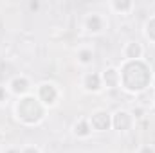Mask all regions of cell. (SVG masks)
Returning <instances> with one entry per match:
<instances>
[{
    "instance_id": "5",
    "label": "cell",
    "mask_w": 155,
    "mask_h": 153,
    "mask_svg": "<svg viewBox=\"0 0 155 153\" xmlns=\"http://www.w3.org/2000/svg\"><path fill=\"white\" fill-rule=\"evenodd\" d=\"M132 122H134L132 114H128V112H124V110H117L116 114L112 115V126H114L116 130H119V132L128 130V128L132 126Z\"/></svg>"
},
{
    "instance_id": "4",
    "label": "cell",
    "mask_w": 155,
    "mask_h": 153,
    "mask_svg": "<svg viewBox=\"0 0 155 153\" xmlns=\"http://www.w3.org/2000/svg\"><path fill=\"white\" fill-rule=\"evenodd\" d=\"M38 97L40 101H41V105L45 106V105H54L56 103V99H58V90H56V86L54 85H51V83H43V85H40L38 86Z\"/></svg>"
},
{
    "instance_id": "16",
    "label": "cell",
    "mask_w": 155,
    "mask_h": 153,
    "mask_svg": "<svg viewBox=\"0 0 155 153\" xmlns=\"http://www.w3.org/2000/svg\"><path fill=\"white\" fill-rule=\"evenodd\" d=\"M139 153H155L153 148H150V146H144V148H141V151Z\"/></svg>"
},
{
    "instance_id": "9",
    "label": "cell",
    "mask_w": 155,
    "mask_h": 153,
    "mask_svg": "<svg viewBox=\"0 0 155 153\" xmlns=\"http://www.w3.org/2000/svg\"><path fill=\"white\" fill-rule=\"evenodd\" d=\"M141 54H143V47L135 41H130L124 49V56H126V61L128 60H141Z\"/></svg>"
},
{
    "instance_id": "17",
    "label": "cell",
    "mask_w": 155,
    "mask_h": 153,
    "mask_svg": "<svg viewBox=\"0 0 155 153\" xmlns=\"http://www.w3.org/2000/svg\"><path fill=\"white\" fill-rule=\"evenodd\" d=\"M2 96H5V90L4 88H0V99H2Z\"/></svg>"
},
{
    "instance_id": "11",
    "label": "cell",
    "mask_w": 155,
    "mask_h": 153,
    "mask_svg": "<svg viewBox=\"0 0 155 153\" xmlns=\"http://www.w3.org/2000/svg\"><path fill=\"white\" fill-rule=\"evenodd\" d=\"M90 124H88V121H85V119H81L79 122L74 124V133H76L78 137H87L88 133H90Z\"/></svg>"
},
{
    "instance_id": "12",
    "label": "cell",
    "mask_w": 155,
    "mask_h": 153,
    "mask_svg": "<svg viewBox=\"0 0 155 153\" xmlns=\"http://www.w3.org/2000/svg\"><path fill=\"white\" fill-rule=\"evenodd\" d=\"M144 33H146V36L155 41V16H152L148 22H146V25H144Z\"/></svg>"
},
{
    "instance_id": "10",
    "label": "cell",
    "mask_w": 155,
    "mask_h": 153,
    "mask_svg": "<svg viewBox=\"0 0 155 153\" xmlns=\"http://www.w3.org/2000/svg\"><path fill=\"white\" fill-rule=\"evenodd\" d=\"M101 81L107 83V86H117L119 85V70H116V69L105 70V74L101 76Z\"/></svg>"
},
{
    "instance_id": "14",
    "label": "cell",
    "mask_w": 155,
    "mask_h": 153,
    "mask_svg": "<svg viewBox=\"0 0 155 153\" xmlns=\"http://www.w3.org/2000/svg\"><path fill=\"white\" fill-rule=\"evenodd\" d=\"M90 60H92V52L90 50H81L79 52V61L81 63H88Z\"/></svg>"
},
{
    "instance_id": "6",
    "label": "cell",
    "mask_w": 155,
    "mask_h": 153,
    "mask_svg": "<svg viewBox=\"0 0 155 153\" xmlns=\"http://www.w3.org/2000/svg\"><path fill=\"white\" fill-rule=\"evenodd\" d=\"M11 90L15 92V94H18V96H24L27 90H29V81H27V77L20 76V77H15L13 81H11Z\"/></svg>"
},
{
    "instance_id": "2",
    "label": "cell",
    "mask_w": 155,
    "mask_h": 153,
    "mask_svg": "<svg viewBox=\"0 0 155 153\" xmlns=\"http://www.w3.org/2000/svg\"><path fill=\"white\" fill-rule=\"evenodd\" d=\"M16 115L25 124H36L43 119V105L35 96H24L16 103Z\"/></svg>"
},
{
    "instance_id": "7",
    "label": "cell",
    "mask_w": 155,
    "mask_h": 153,
    "mask_svg": "<svg viewBox=\"0 0 155 153\" xmlns=\"http://www.w3.org/2000/svg\"><path fill=\"white\" fill-rule=\"evenodd\" d=\"M83 86L87 90H99L103 86V81H101V76L99 74H87L85 79H83Z\"/></svg>"
},
{
    "instance_id": "1",
    "label": "cell",
    "mask_w": 155,
    "mask_h": 153,
    "mask_svg": "<svg viewBox=\"0 0 155 153\" xmlns=\"http://www.w3.org/2000/svg\"><path fill=\"white\" fill-rule=\"evenodd\" d=\"M152 83V69L143 60H128L119 70V85L128 92H143Z\"/></svg>"
},
{
    "instance_id": "13",
    "label": "cell",
    "mask_w": 155,
    "mask_h": 153,
    "mask_svg": "<svg viewBox=\"0 0 155 153\" xmlns=\"http://www.w3.org/2000/svg\"><path fill=\"white\" fill-rule=\"evenodd\" d=\"M112 7H114L116 11H119V13H124V11L132 9V2H114Z\"/></svg>"
},
{
    "instance_id": "15",
    "label": "cell",
    "mask_w": 155,
    "mask_h": 153,
    "mask_svg": "<svg viewBox=\"0 0 155 153\" xmlns=\"http://www.w3.org/2000/svg\"><path fill=\"white\" fill-rule=\"evenodd\" d=\"M20 153H40L38 148H35V146H27V148H24Z\"/></svg>"
},
{
    "instance_id": "3",
    "label": "cell",
    "mask_w": 155,
    "mask_h": 153,
    "mask_svg": "<svg viewBox=\"0 0 155 153\" xmlns=\"http://www.w3.org/2000/svg\"><path fill=\"white\" fill-rule=\"evenodd\" d=\"M88 124L96 132H105V130H108L112 126V115L108 114L107 110H97V112H94L90 115Z\"/></svg>"
},
{
    "instance_id": "8",
    "label": "cell",
    "mask_w": 155,
    "mask_h": 153,
    "mask_svg": "<svg viewBox=\"0 0 155 153\" xmlns=\"http://www.w3.org/2000/svg\"><path fill=\"white\" fill-rule=\"evenodd\" d=\"M85 25L90 33H99L103 29V18L99 15H88L85 20Z\"/></svg>"
}]
</instances>
